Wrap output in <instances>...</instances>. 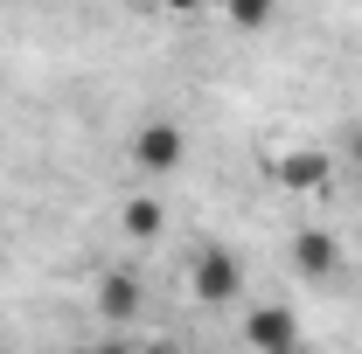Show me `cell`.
<instances>
[{
  "instance_id": "obj_1",
  "label": "cell",
  "mask_w": 362,
  "mask_h": 354,
  "mask_svg": "<svg viewBox=\"0 0 362 354\" xmlns=\"http://www.w3.org/2000/svg\"><path fill=\"white\" fill-rule=\"evenodd\" d=\"M126 160H133L146 181L181 174V160H188V126H181V118H146V126H133V139H126Z\"/></svg>"
},
{
  "instance_id": "obj_2",
  "label": "cell",
  "mask_w": 362,
  "mask_h": 354,
  "mask_svg": "<svg viewBox=\"0 0 362 354\" xmlns=\"http://www.w3.org/2000/svg\"><path fill=\"white\" fill-rule=\"evenodd\" d=\"M188 292H195V306H244V264H237V250L223 243H202L195 257H188Z\"/></svg>"
},
{
  "instance_id": "obj_3",
  "label": "cell",
  "mask_w": 362,
  "mask_h": 354,
  "mask_svg": "<svg viewBox=\"0 0 362 354\" xmlns=\"http://www.w3.org/2000/svg\"><path fill=\"white\" fill-rule=\"evenodd\" d=\"M139 306H146V292H139V278L126 264H112L105 278H98V292H90V312H98V326H112V334H126L139 319Z\"/></svg>"
},
{
  "instance_id": "obj_4",
  "label": "cell",
  "mask_w": 362,
  "mask_h": 354,
  "mask_svg": "<svg viewBox=\"0 0 362 354\" xmlns=\"http://www.w3.org/2000/svg\"><path fill=\"white\" fill-rule=\"evenodd\" d=\"M244 348L251 354H307L300 319L286 306H244Z\"/></svg>"
},
{
  "instance_id": "obj_5",
  "label": "cell",
  "mask_w": 362,
  "mask_h": 354,
  "mask_svg": "<svg viewBox=\"0 0 362 354\" xmlns=\"http://www.w3.org/2000/svg\"><path fill=\"white\" fill-rule=\"evenodd\" d=\"M286 257H293V271H300V278H334V264H341V243H334L327 229H293Z\"/></svg>"
},
{
  "instance_id": "obj_6",
  "label": "cell",
  "mask_w": 362,
  "mask_h": 354,
  "mask_svg": "<svg viewBox=\"0 0 362 354\" xmlns=\"http://www.w3.org/2000/svg\"><path fill=\"white\" fill-rule=\"evenodd\" d=\"M272 174H279V188H293V195H314L320 181H327V153H286V160H272Z\"/></svg>"
},
{
  "instance_id": "obj_7",
  "label": "cell",
  "mask_w": 362,
  "mask_h": 354,
  "mask_svg": "<svg viewBox=\"0 0 362 354\" xmlns=\"http://www.w3.org/2000/svg\"><path fill=\"white\" fill-rule=\"evenodd\" d=\"M160 195H133V202H126V209H119V229H126V236H133V243H153V236H160Z\"/></svg>"
},
{
  "instance_id": "obj_8",
  "label": "cell",
  "mask_w": 362,
  "mask_h": 354,
  "mask_svg": "<svg viewBox=\"0 0 362 354\" xmlns=\"http://www.w3.org/2000/svg\"><path fill=\"white\" fill-rule=\"evenodd\" d=\"M230 28H265L272 14H279V0H223Z\"/></svg>"
},
{
  "instance_id": "obj_9",
  "label": "cell",
  "mask_w": 362,
  "mask_h": 354,
  "mask_svg": "<svg viewBox=\"0 0 362 354\" xmlns=\"http://www.w3.org/2000/svg\"><path fill=\"white\" fill-rule=\"evenodd\" d=\"M90 354H139V348L126 341V334H112V326H105V341H90Z\"/></svg>"
},
{
  "instance_id": "obj_10",
  "label": "cell",
  "mask_w": 362,
  "mask_h": 354,
  "mask_svg": "<svg viewBox=\"0 0 362 354\" xmlns=\"http://www.w3.org/2000/svg\"><path fill=\"white\" fill-rule=\"evenodd\" d=\"M341 153H349V160H356V167H362V126H356V133H349V146H341Z\"/></svg>"
},
{
  "instance_id": "obj_11",
  "label": "cell",
  "mask_w": 362,
  "mask_h": 354,
  "mask_svg": "<svg viewBox=\"0 0 362 354\" xmlns=\"http://www.w3.org/2000/svg\"><path fill=\"white\" fill-rule=\"evenodd\" d=\"M160 7H168V14H195L202 0H160Z\"/></svg>"
},
{
  "instance_id": "obj_12",
  "label": "cell",
  "mask_w": 362,
  "mask_h": 354,
  "mask_svg": "<svg viewBox=\"0 0 362 354\" xmlns=\"http://www.w3.org/2000/svg\"><path fill=\"white\" fill-rule=\"evenodd\" d=\"M139 354H181V348H175V341H146Z\"/></svg>"
}]
</instances>
